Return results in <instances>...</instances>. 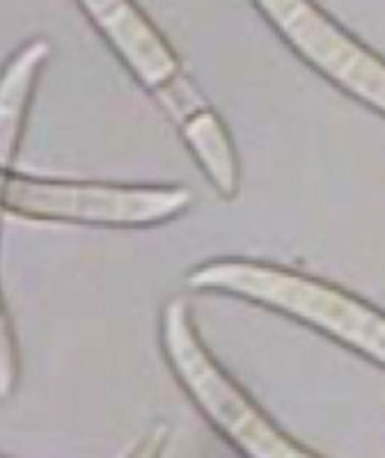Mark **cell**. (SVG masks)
Returning a JSON list of instances; mask_svg holds the SVG:
<instances>
[{
  "mask_svg": "<svg viewBox=\"0 0 385 458\" xmlns=\"http://www.w3.org/2000/svg\"><path fill=\"white\" fill-rule=\"evenodd\" d=\"M3 390L10 392L16 378V367H19V349H16L14 328H12L10 314L3 312Z\"/></svg>",
  "mask_w": 385,
  "mask_h": 458,
  "instance_id": "obj_7",
  "label": "cell"
},
{
  "mask_svg": "<svg viewBox=\"0 0 385 458\" xmlns=\"http://www.w3.org/2000/svg\"><path fill=\"white\" fill-rule=\"evenodd\" d=\"M79 5L157 104L186 79L170 44L133 0H79Z\"/></svg>",
  "mask_w": 385,
  "mask_h": 458,
  "instance_id": "obj_5",
  "label": "cell"
},
{
  "mask_svg": "<svg viewBox=\"0 0 385 458\" xmlns=\"http://www.w3.org/2000/svg\"><path fill=\"white\" fill-rule=\"evenodd\" d=\"M161 346L188 394L214 422L236 437L241 447L257 458H305L273 431L271 424L220 369L192 326L186 302L170 301L163 308Z\"/></svg>",
  "mask_w": 385,
  "mask_h": 458,
  "instance_id": "obj_3",
  "label": "cell"
},
{
  "mask_svg": "<svg viewBox=\"0 0 385 458\" xmlns=\"http://www.w3.org/2000/svg\"><path fill=\"white\" fill-rule=\"evenodd\" d=\"M200 292L225 293L280 312L385 367V312L339 286L252 259H216L188 273Z\"/></svg>",
  "mask_w": 385,
  "mask_h": 458,
  "instance_id": "obj_1",
  "label": "cell"
},
{
  "mask_svg": "<svg viewBox=\"0 0 385 458\" xmlns=\"http://www.w3.org/2000/svg\"><path fill=\"white\" fill-rule=\"evenodd\" d=\"M186 186H147V183H99L37 179L5 170L3 204L7 214L56 223L106 225V227H145L161 225L191 207Z\"/></svg>",
  "mask_w": 385,
  "mask_h": 458,
  "instance_id": "obj_2",
  "label": "cell"
},
{
  "mask_svg": "<svg viewBox=\"0 0 385 458\" xmlns=\"http://www.w3.org/2000/svg\"><path fill=\"white\" fill-rule=\"evenodd\" d=\"M48 55H51V47H48L47 39H32L10 57L5 73H3V89H0V151H3V167L5 170H12L16 151L21 147L37 76L42 72Z\"/></svg>",
  "mask_w": 385,
  "mask_h": 458,
  "instance_id": "obj_6",
  "label": "cell"
},
{
  "mask_svg": "<svg viewBox=\"0 0 385 458\" xmlns=\"http://www.w3.org/2000/svg\"><path fill=\"white\" fill-rule=\"evenodd\" d=\"M278 35L335 88L385 117V60L312 0H252Z\"/></svg>",
  "mask_w": 385,
  "mask_h": 458,
  "instance_id": "obj_4",
  "label": "cell"
}]
</instances>
